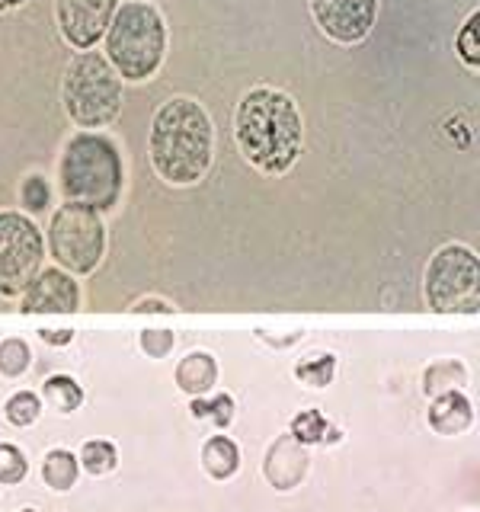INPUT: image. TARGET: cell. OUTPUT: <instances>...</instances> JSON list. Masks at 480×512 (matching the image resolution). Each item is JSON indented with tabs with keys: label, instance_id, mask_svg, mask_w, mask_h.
Returning a JSON list of instances; mask_svg holds the SVG:
<instances>
[{
	"label": "cell",
	"instance_id": "1",
	"mask_svg": "<svg viewBox=\"0 0 480 512\" xmlns=\"http://www.w3.org/2000/svg\"><path fill=\"white\" fill-rule=\"evenodd\" d=\"M234 141L247 164L263 176H285L304 148L298 103L276 87H250L234 109Z\"/></svg>",
	"mask_w": 480,
	"mask_h": 512
},
{
	"label": "cell",
	"instance_id": "2",
	"mask_svg": "<svg viewBox=\"0 0 480 512\" xmlns=\"http://www.w3.org/2000/svg\"><path fill=\"white\" fill-rule=\"evenodd\" d=\"M148 157L167 186H196L215 160V125L192 96H170L154 112L148 132Z\"/></svg>",
	"mask_w": 480,
	"mask_h": 512
},
{
	"label": "cell",
	"instance_id": "3",
	"mask_svg": "<svg viewBox=\"0 0 480 512\" xmlns=\"http://www.w3.org/2000/svg\"><path fill=\"white\" fill-rule=\"evenodd\" d=\"M58 186L64 202L109 212L125 186V164L119 144L103 132H77L68 138L58 160Z\"/></svg>",
	"mask_w": 480,
	"mask_h": 512
},
{
	"label": "cell",
	"instance_id": "4",
	"mask_svg": "<svg viewBox=\"0 0 480 512\" xmlns=\"http://www.w3.org/2000/svg\"><path fill=\"white\" fill-rule=\"evenodd\" d=\"M106 61L122 77V84L151 80L167 58V20L154 4L125 0L103 36Z\"/></svg>",
	"mask_w": 480,
	"mask_h": 512
},
{
	"label": "cell",
	"instance_id": "5",
	"mask_svg": "<svg viewBox=\"0 0 480 512\" xmlns=\"http://www.w3.org/2000/svg\"><path fill=\"white\" fill-rule=\"evenodd\" d=\"M61 103L80 132H103L122 112V77L103 52H77L61 77Z\"/></svg>",
	"mask_w": 480,
	"mask_h": 512
},
{
	"label": "cell",
	"instance_id": "6",
	"mask_svg": "<svg viewBox=\"0 0 480 512\" xmlns=\"http://www.w3.org/2000/svg\"><path fill=\"white\" fill-rule=\"evenodd\" d=\"M45 247L55 256L58 269L71 272V276H90L106 256L103 215L96 208L64 202L48 221Z\"/></svg>",
	"mask_w": 480,
	"mask_h": 512
},
{
	"label": "cell",
	"instance_id": "7",
	"mask_svg": "<svg viewBox=\"0 0 480 512\" xmlns=\"http://www.w3.org/2000/svg\"><path fill=\"white\" fill-rule=\"evenodd\" d=\"M426 304L439 314H477L480 260L471 247L445 244L426 263Z\"/></svg>",
	"mask_w": 480,
	"mask_h": 512
},
{
	"label": "cell",
	"instance_id": "8",
	"mask_svg": "<svg viewBox=\"0 0 480 512\" xmlns=\"http://www.w3.org/2000/svg\"><path fill=\"white\" fill-rule=\"evenodd\" d=\"M45 260V234L26 212H0V298H16L39 276Z\"/></svg>",
	"mask_w": 480,
	"mask_h": 512
},
{
	"label": "cell",
	"instance_id": "9",
	"mask_svg": "<svg viewBox=\"0 0 480 512\" xmlns=\"http://www.w3.org/2000/svg\"><path fill=\"white\" fill-rule=\"evenodd\" d=\"M317 29L336 45H359L378 23V0H308Z\"/></svg>",
	"mask_w": 480,
	"mask_h": 512
},
{
	"label": "cell",
	"instance_id": "10",
	"mask_svg": "<svg viewBox=\"0 0 480 512\" xmlns=\"http://www.w3.org/2000/svg\"><path fill=\"white\" fill-rule=\"evenodd\" d=\"M116 10L119 0H55V20L61 39L74 52H90L96 42H103Z\"/></svg>",
	"mask_w": 480,
	"mask_h": 512
},
{
	"label": "cell",
	"instance_id": "11",
	"mask_svg": "<svg viewBox=\"0 0 480 512\" xmlns=\"http://www.w3.org/2000/svg\"><path fill=\"white\" fill-rule=\"evenodd\" d=\"M80 308V285L71 272L58 266L39 269V276L26 285L23 292V314H71Z\"/></svg>",
	"mask_w": 480,
	"mask_h": 512
},
{
	"label": "cell",
	"instance_id": "12",
	"mask_svg": "<svg viewBox=\"0 0 480 512\" xmlns=\"http://www.w3.org/2000/svg\"><path fill=\"white\" fill-rule=\"evenodd\" d=\"M304 448L308 445L295 442L292 436H282L272 442L263 471L276 490H292V487H298V480L308 474V452H304Z\"/></svg>",
	"mask_w": 480,
	"mask_h": 512
},
{
	"label": "cell",
	"instance_id": "13",
	"mask_svg": "<svg viewBox=\"0 0 480 512\" xmlns=\"http://www.w3.org/2000/svg\"><path fill=\"white\" fill-rule=\"evenodd\" d=\"M471 423H474V407L461 391H445L432 400L429 426L442 432V436H458V432L471 429Z\"/></svg>",
	"mask_w": 480,
	"mask_h": 512
},
{
	"label": "cell",
	"instance_id": "14",
	"mask_svg": "<svg viewBox=\"0 0 480 512\" xmlns=\"http://www.w3.org/2000/svg\"><path fill=\"white\" fill-rule=\"evenodd\" d=\"M215 378H218V362L208 356V352H189V356L176 365V384L192 397L212 391Z\"/></svg>",
	"mask_w": 480,
	"mask_h": 512
},
{
	"label": "cell",
	"instance_id": "15",
	"mask_svg": "<svg viewBox=\"0 0 480 512\" xmlns=\"http://www.w3.org/2000/svg\"><path fill=\"white\" fill-rule=\"evenodd\" d=\"M202 464L215 480H224L240 468V452L228 436H212L202 445Z\"/></svg>",
	"mask_w": 480,
	"mask_h": 512
},
{
	"label": "cell",
	"instance_id": "16",
	"mask_svg": "<svg viewBox=\"0 0 480 512\" xmlns=\"http://www.w3.org/2000/svg\"><path fill=\"white\" fill-rule=\"evenodd\" d=\"M292 439L301 445H317V442H336L340 432L327 423V416L320 410H301L292 420Z\"/></svg>",
	"mask_w": 480,
	"mask_h": 512
},
{
	"label": "cell",
	"instance_id": "17",
	"mask_svg": "<svg viewBox=\"0 0 480 512\" xmlns=\"http://www.w3.org/2000/svg\"><path fill=\"white\" fill-rule=\"evenodd\" d=\"M77 474H80V464H77V458L71 452H64V448L48 452L45 461H42V477H45V484L52 490H71Z\"/></svg>",
	"mask_w": 480,
	"mask_h": 512
},
{
	"label": "cell",
	"instance_id": "18",
	"mask_svg": "<svg viewBox=\"0 0 480 512\" xmlns=\"http://www.w3.org/2000/svg\"><path fill=\"white\" fill-rule=\"evenodd\" d=\"M455 52L464 68H471V71L480 68V10H471L468 20L461 23L455 36Z\"/></svg>",
	"mask_w": 480,
	"mask_h": 512
},
{
	"label": "cell",
	"instance_id": "19",
	"mask_svg": "<svg viewBox=\"0 0 480 512\" xmlns=\"http://www.w3.org/2000/svg\"><path fill=\"white\" fill-rule=\"evenodd\" d=\"M45 400L52 404L55 410L61 413H71L80 407V400H84V391H80V384L68 375H52L45 381V388H42Z\"/></svg>",
	"mask_w": 480,
	"mask_h": 512
},
{
	"label": "cell",
	"instance_id": "20",
	"mask_svg": "<svg viewBox=\"0 0 480 512\" xmlns=\"http://www.w3.org/2000/svg\"><path fill=\"white\" fill-rule=\"evenodd\" d=\"M77 464L84 468L87 474H109V471H116V464H119V452H116V445L106 442V439H93L84 445V452H80Z\"/></svg>",
	"mask_w": 480,
	"mask_h": 512
},
{
	"label": "cell",
	"instance_id": "21",
	"mask_svg": "<svg viewBox=\"0 0 480 512\" xmlns=\"http://www.w3.org/2000/svg\"><path fill=\"white\" fill-rule=\"evenodd\" d=\"M333 372H336V359L330 352H320V356H304L298 365H295V378L301 384H311V388H327L333 381Z\"/></svg>",
	"mask_w": 480,
	"mask_h": 512
},
{
	"label": "cell",
	"instance_id": "22",
	"mask_svg": "<svg viewBox=\"0 0 480 512\" xmlns=\"http://www.w3.org/2000/svg\"><path fill=\"white\" fill-rule=\"evenodd\" d=\"M464 378H468V372L458 365V362H442V365H432L426 372V394L429 397H439L445 391H455L458 384H464Z\"/></svg>",
	"mask_w": 480,
	"mask_h": 512
},
{
	"label": "cell",
	"instance_id": "23",
	"mask_svg": "<svg viewBox=\"0 0 480 512\" xmlns=\"http://www.w3.org/2000/svg\"><path fill=\"white\" fill-rule=\"evenodd\" d=\"M192 416L196 420H212L215 426H228L231 420H234V400H231V394H218V397H212V400H192Z\"/></svg>",
	"mask_w": 480,
	"mask_h": 512
},
{
	"label": "cell",
	"instance_id": "24",
	"mask_svg": "<svg viewBox=\"0 0 480 512\" xmlns=\"http://www.w3.org/2000/svg\"><path fill=\"white\" fill-rule=\"evenodd\" d=\"M4 413H7V420H10L13 426H32V423L39 420V413H42V407H39V397L32 394V391H20V394H13V397L7 400Z\"/></svg>",
	"mask_w": 480,
	"mask_h": 512
},
{
	"label": "cell",
	"instance_id": "25",
	"mask_svg": "<svg viewBox=\"0 0 480 512\" xmlns=\"http://www.w3.org/2000/svg\"><path fill=\"white\" fill-rule=\"evenodd\" d=\"M29 346L23 340H4L0 343V375L16 378L29 368Z\"/></svg>",
	"mask_w": 480,
	"mask_h": 512
},
{
	"label": "cell",
	"instance_id": "26",
	"mask_svg": "<svg viewBox=\"0 0 480 512\" xmlns=\"http://www.w3.org/2000/svg\"><path fill=\"white\" fill-rule=\"evenodd\" d=\"M26 471H29V464H26V455L20 452V448L10 445V442L0 445V484H7V487L20 484V480L26 477Z\"/></svg>",
	"mask_w": 480,
	"mask_h": 512
},
{
	"label": "cell",
	"instance_id": "27",
	"mask_svg": "<svg viewBox=\"0 0 480 512\" xmlns=\"http://www.w3.org/2000/svg\"><path fill=\"white\" fill-rule=\"evenodd\" d=\"M20 199H23V205L29 208L32 215L45 212L48 202H52V189H48L45 176H39V173L26 176V180H23V189H20Z\"/></svg>",
	"mask_w": 480,
	"mask_h": 512
},
{
	"label": "cell",
	"instance_id": "28",
	"mask_svg": "<svg viewBox=\"0 0 480 512\" xmlns=\"http://www.w3.org/2000/svg\"><path fill=\"white\" fill-rule=\"evenodd\" d=\"M141 349L148 352L151 359H164L173 349V333L170 330H144L141 333Z\"/></svg>",
	"mask_w": 480,
	"mask_h": 512
},
{
	"label": "cell",
	"instance_id": "29",
	"mask_svg": "<svg viewBox=\"0 0 480 512\" xmlns=\"http://www.w3.org/2000/svg\"><path fill=\"white\" fill-rule=\"evenodd\" d=\"M132 311L135 314H173L176 308H173V304L170 301H164V298H141V301H135L132 304Z\"/></svg>",
	"mask_w": 480,
	"mask_h": 512
},
{
	"label": "cell",
	"instance_id": "30",
	"mask_svg": "<svg viewBox=\"0 0 480 512\" xmlns=\"http://www.w3.org/2000/svg\"><path fill=\"white\" fill-rule=\"evenodd\" d=\"M39 336L52 346H68L74 340V330H39Z\"/></svg>",
	"mask_w": 480,
	"mask_h": 512
},
{
	"label": "cell",
	"instance_id": "31",
	"mask_svg": "<svg viewBox=\"0 0 480 512\" xmlns=\"http://www.w3.org/2000/svg\"><path fill=\"white\" fill-rule=\"evenodd\" d=\"M26 4V0H0V13H13V10H20Z\"/></svg>",
	"mask_w": 480,
	"mask_h": 512
},
{
	"label": "cell",
	"instance_id": "32",
	"mask_svg": "<svg viewBox=\"0 0 480 512\" xmlns=\"http://www.w3.org/2000/svg\"><path fill=\"white\" fill-rule=\"evenodd\" d=\"M20 512H36V509H20Z\"/></svg>",
	"mask_w": 480,
	"mask_h": 512
},
{
	"label": "cell",
	"instance_id": "33",
	"mask_svg": "<svg viewBox=\"0 0 480 512\" xmlns=\"http://www.w3.org/2000/svg\"><path fill=\"white\" fill-rule=\"evenodd\" d=\"M144 4H148V0H144Z\"/></svg>",
	"mask_w": 480,
	"mask_h": 512
}]
</instances>
